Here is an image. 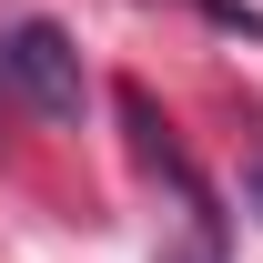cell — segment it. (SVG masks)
I'll use <instances>...</instances> for the list:
<instances>
[{
    "label": "cell",
    "mask_w": 263,
    "mask_h": 263,
    "mask_svg": "<svg viewBox=\"0 0 263 263\" xmlns=\"http://www.w3.org/2000/svg\"><path fill=\"white\" fill-rule=\"evenodd\" d=\"M162 263H223V213H213V202H193V243H182V253H162Z\"/></svg>",
    "instance_id": "3"
},
{
    "label": "cell",
    "mask_w": 263,
    "mask_h": 263,
    "mask_svg": "<svg viewBox=\"0 0 263 263\" xmlns=\"http://www.w3.org/2000/svg\"><path fill=\"white\" fill-rule=\"evenodd\" d=\"M0 71L21 81V101H31L41 122H81V101H91L81 51H71V31H61V21H21V31L0 41Z\"/></svg>",
    "instance_id": "1"
},
{
    "label": "cell",
    "mask_w": 263,
    "mask_h": 263,
    "mask_svg": "<svg viewBox=\"0 0 263 263\" xmlns=\"http://www.w3.org/2000/svg\"><path fill=\"white\" fill-rule=\"evenodd\" d=\"M243 213H263V142L243 152Z\"/></svg>",
    "instance_id": "4"
},
{
    "label": "cell",
    "mask_w": 263,
    "mask_h": 263,
    "mask_svg": "<svg viewBox=\"0 0 263 263\" xmlns=\"http://www.w3.org/2000/svg\"><path fill=\"white\" fill-rule=\"evenodd\" d=\"M122 122H132V152H142V162L162 172V182H172L182 202H213V193L193 182V162H182V142H172V122H162V101L142 91V81H122Z\"/></svg>",
    "instance_id": "2"
}]
</instances>
